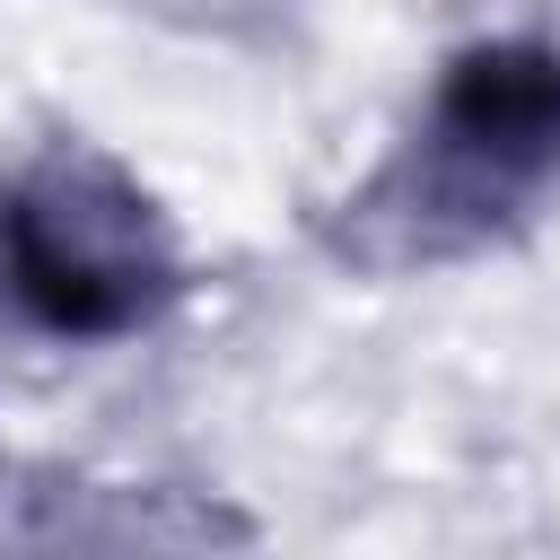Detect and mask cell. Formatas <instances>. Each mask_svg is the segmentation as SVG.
Masks as SVG:
<instances>
[{
	"mask_svg": "<svg viewBox=\"0 0 560 560\" xmlns=\"http://www.w3.org/2000/svg\"><path fill=\"white\" fill-rule=\"evenodd\" d=\"M542 219H560V44L481 35L446 52L376 175L332 201L324 245L350 271H446Z\"/></svg>",
	"mask_w": 560,
	"mask_h": 560,
	"instance_id": "6da1fadb",
	"label": "cell"
},
{
	"mask_svg": "<svg viewBox=\"0 0 560 560\" xmlns=\"http://www.w3.org/2000/svg\"><path fill=\"white\" fill-rule=\"evenodd\" d=\"M184 289V245L122 158L52 140L0 175V306L26 332L105 350L158 332Z\"/></svg>",
	"mask_w": 560,
	"mask_h": 560,
	"instance_id": "7a4b0ae2",
	"label": "cell"
},
{
	"mask_svg": "<svg viewBox=\"0 0 560 560\" xmlns=\"http://www.w3.org/2000/svg\"><path fill=\"white\" fill-rule=\"evenodd\" d=\"M254 525L192 481H105V472H9L0 560H245Z\"/></svg>",
	"mask_w": 560,
	"mask_h": 560,
	"instance_id": "3957f363",
	"label": "cell"
}]
</instances>
